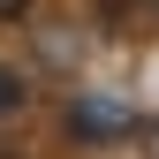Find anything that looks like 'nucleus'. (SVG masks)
<instances>
[{"label": "nucleus", "instance_id": "f257e3e1", "mask_svg": "<svg viewBox=\"0 0 159 159\" xmlns=\"http://www.w3.org/2000/svg\"><path fill=\"white\" fill-rule=\"evenodd\" d=\"M8 106H23V76H15L8 61H0V114H8Z\"/></svg>", "mask_w": 159, "mask_h": 159}, {"label": "nucleus", "instance_id": "f03ea898", "mask_svg": "<svg viewBox=\"0 0 159 159\" xmlns=\"http://www.w3.org/2000/svg\"><path fill=\"white\" fill-rule=\"evenodd\" d=\"M106 8V23H121V15H136V8H152V0H98Z\"/></svg>", "mask_w": 159, "mask_h": 159}, {"label": "nucleus", "instance_id": "7ed1b4c3", "mask_svg": "<svg viewBox=\"0 0 159 159\" xmlns=\"http://www.w3.org/2000/svg\"><path fill=\"white\" fill-rule=\"evenodd\" d=\"M23 8H30V0H0V23H8V15H23Z\"/></svg>", "mask_w": 159, "mask_h": 159}, {"label": "nucleus", "instance_id": "20e7f679", "mask_svg": "<svg viewBox=\"0 0 159 159\" xmlns=\"http://www.w3.org/2000/svg\"><path fill=\"white\" fill-rule=\"evenodd\" d=\"M152 15H159V0H152Z\"/></svg>", "mask_w": 159, "mask_h": 159}]
</instances>
